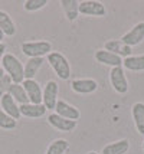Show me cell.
Instances as JSON below:
<instances>
[{
    "label": "cell",
    "instance_id": "obj_28",
    "mask_svg": "<svg viewBox=\"0 0 144 154\" xmlns=\"http://www.w3.org/2000/svg\"><path fill=\"white\" fill-rule=\"evenodd\" d=\"M3 38H5V33L0 30V43H3V42H2V40H3Z\"/></svg>",
    "mask_w": 144,
    "mask_h": 154
},
{
    "label": "cell",
    "instance_id": "obj_1",
    "mask_svg": "<svg viewBox=\"0 0 144 154\" xmlns=\"http://www.w3.org/2000/svg\"><path fill=\"white\" fill-rule=\"evenodd\" d=\"M2 69L7 76H10L13 84H22L25 81V65L13 54H6L3 56Z\"/></svg>",
    "mask_w": 144,
    "mask_h": 154
},
{
    "label": "cell",
    "instance_id": "obj_4",
    "mask_svg": "<svg viewBox=\"0 0 144 154\" xmlns=\"http://www.w3.org/2000/svg\"><path fill=\"white\" fill-rule=\"evenodd\" d=\"M110 84L111 87L114 88L117 94H127L128 91V81L125 76L123 66H117V68H111L110 71Z\"/></svg>",
    "mask_w": 144,
    "mask_h": 154
},
{
    "label": "cell",
    "instance_id": "obj_25",
    "mask_svg": "<svg viewBox=\"0 0 144 154\" xmlns=\"http://www.w3.org/2000/svg\"><path fill=\"white\" fill-rule=\"evenodd\" d=\"M48 5V0H26L23 3V9L26 12H36V10H41Z\"/></svg>",
    "mask_w": 144,
    "mask_h": 154
},
{
    "label": "cell",
    "instance_id": "obj_29",
    "mask_svg": "<svg viewBox=\"0 0 144 154\" xmlns=\"http://www.w3.org/2000/svg\"><path fill=\"white\" fill-rule=\"evenodd\" d=\"M3 76H5V71H3V69H2V68H0V79H2V78H3Z\"/></svg>",
    "mask_w": 144,
    "mask_h": 154
},
{
    "label": "cell",
    "instance_id": "obj_21",
    "mask_svg": "<svg viewBox=\"0 0 144 154\" xmlns=\"http://www.w3.org/2000/svg\"><path fill=\"white\" fill-rule=\"evenodd\" d=\"M42 65H43V58H29L25 65V79H35Z\"/></svg>",
    "mask_w": 144,
    "mask_h": 154
},
{
    "label": "cell",
    "instance_id": "obj_14",
    "mask_svg": "<svg viewBox=\"0 0 144 154\" xmlns=\"http://www.w3.org/2000/svg\"><path fill=\"white\" fill-rule=\"evenodd\" d=\"M95 60L103 63V65H107V66L111 68H117V66H123V58L117 56L115 54H111L105 49H100L95 52Z\"/></svg>",
    "mask_w": 144,
    "mask_h": 154
},
{
    "label": "cell",
    "instance_id": "obj_26",
    "mask_svg": "<svg viewBox=\"0 0 144 154\" xmlns=\"http://www.w3.org/2000/svg\"><path fill=\"white\" fill-rule=\"evenodd\" d=\"M12 84H13V82H12V79H10V76H7V75L5 74V76L0 79V98H2L5 94L9 92V88H10Z\"/></svg>",
    "mask_w": 144,
    "mask_h": 154
},
{
    "label": "cell",
    "instance_id": "obj_13",
    "mask_svg": "<svg viewBox=\"0 0 144 154\" xmlns=\"http://www.w3.org/2000/svg\"><path fill=\"white\" fill-rule=\"evenodd\" d=\"M0 107H2V109H3L9 117H12L13 120L17 121L22 117L20 109H19V104H17L9 94H5L2 98H0Z\"/></svg>",
    "mask_w": 144,
    "mask_h": 154
},
{
    "label": "cell",
    "instance_id": "obj_27",
    "mask_svg": "<svg viewBox=\"0 0 144 154\" xmlns=\"http://www.w3.org/2000/svg\"><path fill=\"white\" fill-rule=\"evenodd\" d=\"M5 55H6V45L0 43V68H2V59H3Z\"/></svg>",
    "mask_w": 144,
    "mask_h": 154
},
{
    "label": "cell",
    "instance_id": "obj_9",
    "mask_svg": "<svg viewBox=\"0 0 144 154\" xmlns=\"http://www.w3.org/2000/svg\"><path fill=\"white\" fill-rule=\"evenodd\" d=\"M48 122L52 125V127L58 130V131H62V133H71L76 128V121H71L66 120L61 115H58L56 112H51L48 115Z\"/></svg>",
    "mask_w": 144,
    "mask_h": 154
},
{
    "label": "cell",
    "instance_id": "obj_10",
    "mask_svg": "<svg viewBox=\"0 0 144 154\" xmlns=\"http://www.w3.org/2000/svg\"><path fill=\"white\" fill-rule=\"evenodd\" d=\"M22 85L26 91V95L30 104H42V92L43 89L36 79H25Z\"/></svg>",
    "mask_w": 144,
    "mask_h": 154
},
{
    "label": "cell",
    "instance_id": "obj_20",
    "mask_svg": "<svg viewBox=\"0 0 144 154\" xmlns=\"http://www.w3.org/2000/svg\"><path fill=\"white\" fill-rule=\"evenodd\" d=\"M7 94L10 95L19 105H25V104H29V98L26 95V91L22 84H12L10 88H9V92Z\"/></svg>",
    "mask_w": 144,
    "mask_h": 154
},
{
    "label": "cell",
    "instance_id": "obj_17",
    "mask_svg": "<svg viewBox=\"0 0 144 154\" xmlns=\"http://www.w3.org/2000/svg\"><path fill=\"white\" fill-rule=\"evenodd\" d=\"M130 148V141L127 138H123V140L114 141L111 144H107L105 147L103 148L101 154H125Z\"/></svg>",
    "mask_w": 144,
    "mask_h": 154
},
{
    "label": "cell",
    "instance_id": "obj_15",
    "mask_svg": "<svg viewBox=\"0 0 144 154\" xmlns=\"http://www.w3.org/2000/svg\"><path fill=\"white\" fill-rule=\"evenodd\" d=\"M20 109V115L26 117V118H41L46 114V108L43 104H25V105H19Z\"/></svg>",
    "mask_w": 144,
    "mask_h": 154
},
{
    "label": "cell",
    "instance_id": "obj_3",
    "mask_svg": "<svg viewBox=\"0 0 144 154\" xmlns=\"http://www.w3.org/2000/svg\"><path fill=\"white\" fill-rule=\"evenodd\" d=\"M22 52L28 58H43L52 52V43L48 40H32L22 43Z\"/></svg>",
    "mask_w": 144,
    "mask_h": 154
},
{
    "label": "cell",
    "instance_id": "obj_19",
    "mask_svg": "<svg viewBox=\"0 0 144 154\" xmlns=\"http://www.w3.org/2000/svg\"><path fill=\"white\" fill-rule=\"evenodd\" d=\"M123 68L133 71V72L144 71V55H131L128 58L123 59Z\"/></svg>",
    "mask_w": 144,
    "mask_h": 154
},
{
    "label": "cell",
    "instance_id": "obj_31",
    "mask_svg": "<svg viewBox=\"0 0 144 154\" xmlns=\"http://www.w3.org/2000/svg\"><path fill=\"white\" fill-rule=\"evenodd\" d=\"M141 147H143V150H144V141H143V146H141Z\"/></svg>",
    "mask_w": 144,
    "mask_h": 154
},
{
    "label": "cell",
    "instance_id": "obj_16",
    "mask_svg": "<svg viewBox=\"0 0 144 154\" xmlns=\"http://www.w3.org/2000/svg\"><path fill=\"white\" fill-rule=\"evenodd\" d=\"M131 115L138 134L144 135V102H136L131 107Z\"/></svg>",
    "mask_w": 144,
    "mask_h": 154
},
{
    "label": "cell",
    "instance_id": "obj_8",
    "mask_svg": "<svg viewBox=\"0 0 144 154\" xmlns=\"http://www.w3.org/2000/svg\"><path fill=\"white\" fill-rule=\"evenodd\" d=\"M71 88L76 94L88 95L92 94L98 89V82L92 78H81V79H74L71 82Z\"/></svg>",
    "mask_w": 144,
    "mask_h": 154
},
{
    "label": "cell",
    "instance_id": "obj_11",
    "mask_svg": "<svg viewBox=\"0 0 144 154\" xmlns=\"http://www.w3.org/2000/svg\"><path fill=\"white\" fill-rule=\"evenodd\" d=\"M55 112L58 115H61L63 118H66V120H71V121H76L81 118V112H79V109L74 105H71L69 102L63 100H58L56 102V107H55Z\"/></svg>",
    "mask_w": 144,
    "mask_h": 154
},
{
    "label": "cell",
    "instance_id": "obj_7",
    "mask_svg": "<svg viewBox=\"0 0 144 154\" xmlns=\"http://www.w3.org/2000/svg\"><path fill=\"white\" fill-rule=\"evenodd\" d=\"M79 13L84 16H94V17H104L107 14V9L101 2L95 0H85L79 3Z\"/></svg>",
    "mask_w": 144,
    "mask_h": 154
},
{
    "label": "cell",
    "instance_id": "obj_5",
    "mask_svg": "<svg viewBox=\"0 0 144 154\" xmlns=\"http://www.w3.org/2000/svg\"><path fill=\"white\" fill-rule=\"evenodd\" d=\"M58 92H59V85L55 81H48L42 92V104L46 109L55 111L56 102H58Z\"/></svg>",
    "mask_w": 144,
    "mask_h": 154
},
{
    "label": "cell",
    "instance_id": "obj_2",
    "mask_svg": "<svg viewBox=\"0 0 144 154\" xmlns=\"http://www.w3.org/2000/svg\"><path fill=\"white\" fill-rule=\"evenodd\" d=\"M46 59H48L51 68L54 69V72L58 75L59 79H63V81L69 79V76H71V65H69L68 59L61 52L52 51L46 56Z\"/></svg>",
    "mask_w": 144,
    "mask_h": 154
},
{
    "label": "cell",
    "instance_id": "obj_23",
    "mask_svg": "<svg viewBox=\"0 0 144 154\" xmlns=\"http://www.w3.org/2000/svg\"><path fill=\"white\" fill-rule=\"evenodd\" d=\"M69 148V143L63 138H58L54 140L46 148V153L45 154H65Z\"/></svg>",
    "mask_w": 144,
    "mask_h": 154
},
{
    "label": "cell",
    "instance_id": "obj_22",
    "mask_svg": "<svg viewBox=\"0 0 144 154\" xmlns=\"http://www.w3.org/2000/svg\"><path fill=\"white\" fill-rule=\"evenodd\" d=\"M0 30L5 33V36H13L16 33V25L12 20L10 14L0 10Z\"/></svg>",
    "mask_w": 144,
    "mask_h": 154
},
{
    "label": "cell",
    "instance_id": "obj_24",
    "mask_svg": "<svg viewBox=\"0 0 144 154\" xmlns=\"http://www.w3.org/2000/svg\"><path fill=\"white\" fill-rule=\"evenodd\" d=\"M16 125H17V121L13 120L12 117H9L0 108V128H3V130H14Z\"/></svg>",
    "mask_w": 144,
    "mask_h": 154
},
{
    "label": "cell",
    "instance_id": "obj_30",
    "mask_svg": "<svg viewBox=\"0 0 144 154\" xmlns=\"http://www.w3.org/2000/svg\"><path fill=\"white\" fill-rule=\"evenodd\" d=\"M87 154H98V153H95V151H89V153H87Z\"/></svg>",
    "mask_w": 144,
    "mask_h": 154
},
{
    "label": "cell",
    "instance_id": "obj_12",
    "mask_svg": "<svg viewBox=\"0 0 144 154\" xmlns=\"http://www.w3.org/2000/svg\"><path fill=\"white\" fill-rule=\"evenodd\" d=\"M104 49L111 52V54H115L117 56H120L123 59L133 55V48L127 46L121 40H108V42L104 43Z\"/></svg>",
    "mask_w": 144,
    "mask_h": 154
},
{
    "label": "cell",
    "instance_id": "obj_6",
    "mask_svg": "<svg viewBox=\"0 0 144 154\" xmlns=\"http://www.w3.org/2000/svg\"><path fill=\"white\" fill-rule=\"evenodd\" d=\"M143 40H144V22L136 23V25L131 27L127 33H124L123 38H121V42L130 48L140 45Z\"/></svg>",
    "mask_w": 144,
    "mask_h": 154
},
{
    "label": "cell",
    "instance_id": "obj_18",
    "mask_svg": "<svg viewBox=\"0 0 144 154\" xmlns=\"http://www.w3.org/2000/svg\"><path fill=\"white\" fill-rule=\"evenodd\" d=\"M61 7L69 22H75L79 14V2L76 0H61Z\"/></svg>",
    "mask_w": 144,
    "mask_h": 154
}]
</instances>
